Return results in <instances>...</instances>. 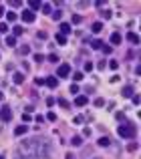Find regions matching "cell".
<instances>
[{
	"mask_svg": "<svg viewBox=\"0 0 141 159\" xmlns=\"http://www.w3.org/2000/svg\"><path fill=\"white\" fill-rule=\"evenodd\" d=\"M50 155V143L45 137H30L16 147L14 159H41Z\"/></svg>",
	"mask_w": 141,
	"mask_h": 159,
	"instance_id": "6da1fadb",
	"label": "cell"
},
{
	"mask_svg": "<svg viewBox=\"0 0 141 159\" xmlns=\"http://www.w3.org/2000/svg\"><path fill=\"white\" fill-rule=\"evenodd\" d=\"M117 133H119V137H123V139H135V135H137V127H135V123L125 121V123L119 125Z\"/></svg>",
	"mask_w": 141,
	"mask_h": 159,
	"instance_id": "7a4b0ae2",
	"label": "cell"
},
{
	"mask_svg": "<svg viewBox=\"0 0 141 159\" xmlns=\"http://www.w3.org/2000/svg\"><path fill=\"white\" fill-rule=\"evenodd\" d=\"M56 75H58V79H67V77L71 75V67H69L67 63H63V65L56 69Z\"/></svg>",
	"mask_w": 141,
	"mask_h": 159,
	"instance_id": "3957f363",
	"label": "cell"
},
{
	"mask_svg": "<svg viewBox=\"0 0 141 159\" xmlns=\"http://www.w3.org/2000/svg\"><path fill=\"white\" fill-rule=\"evenodd\" d=\"M0 119L4 121V123L12 121V111H10V107H8V105H4V107L0 109Z\"/></svg>",
	"mask_w": 141,
	"mask_h": 159,
	"instance_id": "277c9868",
	"label": "cell"
},
{
	"mask_svg": "<svg viewBox=\"0 0 141 159\" xmlns=\"http://www.w3.org/2000/svg\"><path fill=\"white\" fill-rule=\"evenodd\" d=\"M34 18H36V16H34V12H30V10H24V12H22V20H24L26 24L34 22Z\"/></svg>",
	"mask_w": 141,
	"mask_h": 159,
	"instance_id": "5b68a950",
	"label": "cell"
},
{
	"mask_svg": "<svg viewBox=\"0 0 141 159\" xmlns=\"http://www.w3.org/2000/svg\"><path fill=\"white\" fill-rule=\"evenodd\" d=\"M121 95H123L125 99H129V97H133V95H135V93H133V87H131V85H125V87L121 89Z\"/></svg>",
	"mask_w": 141,
	"mask_h": 159,
	"instance_id": "8992f818",
	"label": "cell"
},
{
	"mask_svg": "<svg viewBox=\"0 0 141 159\" xmlns=\"http://www.w3.org/2000/svg\"><path fill=\"white\" fill-rule=\"evenodd\" d=\"M26 133H28V127H26L24 123H22V125H18V127L14 129V135H16V137H22V135H26Z\"/></svg>",
	"mask_w": 141,
	"mask_h": 159,
	"instance_id": "52a82bcc",
	"label": "cell"
},
{
	"mask_svg": "<svg viewBox=\"0 0 141 159\" xmlns=\"http://www.w3.org/2000/svg\"><path fill=\"white\" fill-rule=\"evenodd\" d=\"M45 85H47L48 89H56V87H58V79H54V77H47V79H45Z\"/></svg>",
	"mask_w": 141,
	"mask_h": 159,
	"instance_id": "ba28073f",
	"label": "cell"
},
{
	"mask_svg": "<svg viewBox=\"0 0 141 159\" xmlns=\"http://www.w3.org/2000/svg\"><path fill=\"white\" fill-rule=\"evenodd\" d=\"M87 103H89V99H87L85 95H79V97H75V105H77V107H85Z\"/></svg>",
	"mask_w": 141,
	"mask_h": 159,
	"instance_id": "9c48e42d",
	"label": "cell"
},
{
	"mask_svg": "<svg viewBox=\"0 0 141 159\" xmlns=\"http://www.w3.org/2000/svg\"><path fill=\"white\" fill-rule=\"evenodd\" d=\"M127 40H129L131 44H135V46H137V44H139V42H141L139 34H135V32H127Z\"/></svg>",
	"mask_w": 141,
	"mask_h": 159,
	"instance_id": "30bf717a",
	"label": "cell"
},
{
	"mask_svg": "<svg viewBox=\"0 0 141 159\" xmlns=\"http://www.w3.org/2000/svg\"><path fill=\"white\" fill-rule=\"evenodd\" d=\"M71 32V24H67V22H61V28H58V34H63V36H67Z\"/></svg>",
	"mask_w": 141,
	"mask_h": 159,
	"instance_id": "8fae6325",
	"label": "cell"
},
{
	"mask_svg": "<svg viewBox=\"0 0 141 159\" xmlns=\"http://www.w3.org/2000/svg\"><path fill=\"white\" fill-rule=\"evenodd\" d=\"M121 34H119V32H113V34H111V44H115V46H119V44H121Z\"/></svg>",
	"mask_w": 141,
	"mask_h": 159,
	"instance_id": "7c38bea8",
	"label": "cell"
},
{
	"mask_svg": "<svg viewBox=\"0 0 141 159\" xmlns=\"http://www.w3.org/2000/svg\"><path fill=\"white\" fill-rule=\"evenodd\" d=\"M12 81H14L16 85H22V83H24V73H14Z\"/></svg>",
	"mask_w": 141,
	"mask_h": 159,
	"instance_id": "4fadbf2b",
	"label": "cell"
},
{
	"mask_svg": "<svg viewBox=\"0 0 141 159\" xmlns=\"http://www.w3.org/2000/svg\"><path fill=\"white\" fill-rule=\"evenodd\" d=\"M71 145H75V147H81V145H83V137H81V135H75V137L71 139Z\"/></svg>",
	"mask_w": 141,
	"mask_h": 159,
	"instance_id": "5bb4252c",
	"label": "cell"
},
{
	"mask_svg": "<svg viewBox=\"0 0 141 159\" xmlns=\"http://www.w3.org/2000/svg\"><path fill=\"white\" fill-rule=\"evenodd\" d=\"M41 6H43V4H41L39 0H30V2H28V8H30V12H32V10H39Z\"/></svg>",
	"mask_w": 141,
	"mask_h": 159,
	"instance_id": "9a60e30c",
	"label": "cell"
},
{
	"mask_svg": "<svg viewBox=\"0 0 141 159\" xmlns=\"http://www.w3.org/2000/svg\"><path fill=\"white\" fill-rule=\"evenodd\" d=\"M111 143H113L111 137H101V139H99V145H101V147H109Z\"/></svg>",
	"mask_w": 141,
	"mask_h": 159,
	"instance_id": "2e32d148",
	"label": "cell"
},
{
	"mask_svg": "<svg viewBox=\"0 0 141 159\" xmlns=\"http://www.w3.org/2000/svg\"><path fill=\"white\" fill-rule=\"evenodd\" d=\"M16 18H18V14H16V12H12V10H10V12H6V20H8V22H16Z\"/></svg>",
	"mask_w": 141,
	"mask_h": 159,
	"instance_id": "e0dca14e",
	"label": "cell"
},
{
	"mask_svg": "<svg viewBox=\"0 0 141 159\" xmlns=\"http://www.w3.org/2000/svg\"><path fill=\"white\" fill-rule=\"evenodd\" d=\"M91 30H93L95 34H99V32L103 30V22H95V24H93V28H91Z\"/></svg>",
	"mask_w": 141,
	"mask_h": 159,
	"instance_id": "ac0fdd59",
	"label": "cell"
},
{
	"mask_svg": "<svg viewBox=\"0 0 141 159\" xmlns=\"http://www.w3.org/2000/svg\"><path fill=\"white\" fill-rule=\"evenodd\" d=\"M54 39H56V42H58L61 46H65V44H67V36H63V34H58V32H56V36H54Z\"/></svg>",
	"mask_w": 141,
	"mask_h": 159,
	"instance_id": "d6986e66",
	"label": "cell"
},
{
	"mask_svg": "<svg viewBox=\"0 0 141 159\" xmlns=\"http://www.w3.org/2000/svg\"><path fill=\"white\" fill-rule=\"evenodd\" d=\"M50 16H52V20H61L63 18V10H54V12H50Z\"/></svg>",
	"mask_w": 141,
	"mask_h": 159,
	"instance_id": "ffe728a7",
	"label": "cell"
},
{
	"mask_svg": "<svg viewBox=\"0 0 141 159\" xmlns=\"http://www.w3.org/2000/svg\"><path fill=\"white\" fill-rule=\"evenodd\" d=\"M12 30H14V34H12V36H14V39H16V36H20V34H22V32H24V28H22V26H14V28H12Z\"/></svg>",
	"mask_w": 141,
	"mask_h": 159,
	"instance_id": "44dd1931",
	"label": "cell"
},
{
	"mask_svg": "<svg viewBox=\"0 0 141 159\" xmlns=\"http://www.w3.org/2000/svg\"><path fill=\"white\" fill-rule=\"evenodd\" d=\"M56 103H58V105H61V107H63V109H69V107H71V103H69V101H67V99H58V101H56Z\"/></svg>",
	"mask_w": 141,
	"mask_h": 159,
	"instance_id": "7402d4cb",
	"label": "cell"
},
{
	"mask_svg": "<svg viewBox=\"0 0 141 159\" xmlns=\"http://www.w3.org/2000/svg\"><path fill=\"white\" fill-rule=\"evenodd\" d=\"M41 8H43V12H45V14H50V10H52V6H50L48 2H45V4H43Z\"/></svg>",
	"mask_w": 141,
	"mask_h": 159,
	"instance_id": "603a6c76",
	"label": "cell"
},
{
	"mask_svg": "<svg viewBox=\"0 0 141 159\" xmlns=\"http://www.w3.org/2000/svg\"><path fill=\"white\" fill-rule=\"evenodd\" d=\"M91 46H93V50H99V48L103 46V42H101V40H97V39H95L93 42H91Z\"/></svg>",
	"mask_w": 141,
	"mask_h": 159,
	"instance_id": "cb8c5ba5",
	"label": "cell"
},
{
	"mask_svg": "<svg viewBox=\"0 0 141 159\" xmlns=\"http://www.w3.org/2000/svg\"><path fill=\"white\" fill-rule=\"evenodd\" d=\"M6 44L8 46H16V39L14 36H6Z\"/></svg>",
	"mask_w": 141,
	"mask_h": 159,
	"instance_id": "d4e9b609",
	"label": "cell"
},
{
	"mask_svg": "<svg viewBox=\"0 0 141 159\" xmlns=\"http://www.w3.org/2000/svg\"><path fill=\"white\" fill-rule=\"evenodd\" d=\"M18 52H20V54H28V52H30V46H28V44H26V46H20Z\"/></svg>",
	"mask_w": 141,
	"mask_h": 159,
	"instance_id": "484cf974",
	"label": "cell"
},
{
	"mask_svg": "<svg viewBox=\"0 0 141 159\" xmlns=\"http://www.w3.org/2000/svg\"><path fill=\"white\" fill-rule=\"evenodd\" d=\"M137 149H139V145H137V143H129V145H127V151H131V153H133V151H137Z\"/></svg>",
	"mask_w": 141,
	"mask_h": 159,
	"instance_id": "4316f807",
	"label": "cell"
},
{
	"mask_svg": "<svg viewBox=\"0 0 141 159\" xmlns=\"http://www.w3.org/2000/svg\"><path fill=\"white\" fill-rule=\"evenodd\" d=\"M4 32H8V24L6 22H0V34H4Z\"/></svg>",
	"mask_w": 141,
	"mask_h": 159,
	"instance_id": "83f0119b",
	"label": "cell"
},
{
	"mask_svg": "<svg viewBox=\"0 0 141 159\" xmlns=\"http://www.w3.org/2000/svg\"><path fill=\"white\" fill-rule=\"evenodd\" d=\"M36 36H39L41 40H43V39L47 40V36H48V34H47V30H39V32H36Z\"/></svg>",
	"mask_w": 141,
	"mask_h": 159,
	"instance_id": "f1b7e54d",
	"label": "cell"
},
{
	"mask_svg": "<svg viewBox=\"0 0 141 159\" xmlns=\"http://www.w3.org/2000/svg\"><path fill=\"white\" fill-rule=\"evenodd\" d=\"M10 6H12V8H20V6H22V2H20V0H14V2L10 0Z\"/></svg>",
	"mask_w": 141,
	"mask_h": 159,
	"instance_id": "f546056e",
	"label": "cell"
},
{
	"mask_svg": "<svg viewBox=\"0 0 141 159\" xmlns=\"http://www.w3.org/2000/svg\"><path fill=\"white\" fill-rule=\"evenodd\" d=\"M71 93H73V95H79V85H77V83L71 85Z\"/></svg>",
	"mask_w": 141,
	"mask_h": 159,
	"instance_id": "4dcf8cb0",
	"label": "cell"
},
{
	"mask_svg": "<svg viewBox=\"0 0 141 159\" xmlns=\"http://www.w3.org/2000/svg\"><path fill=\"white\" fill-rule=\"evenodd\" d=\"M103 105H105V99H101V97L95 99V107H103Z\"/></svg>",
	"mask_w": 141,
	"mask_h": 159,
	"instance_id": "1f68e13d",
	"label": "cell"
},
{
	"mask_svg": "<svg viewBox=\"0 0 141 159\" xmlns=\"http://www.w3.org/2000/svg\"><path fill=\"white\" fill-rule=\"evenodd\" d=\"M131 101H133V105H139V103H141V97H139V95H133V97H131Z\"/></svg>",
	"mask_w": 141,
	"mask_h": 159,
	"instance_id": "d6a6232c",
	"label": "cell"
},
{
	"mask_svg": "<svg viewBox=\"0 0 141 159\" xmlns=\"http://www.w3.org/2000/svg\"><path fill=\"white\" fill-rule=\"evenodd\" d=\"M81 79H83V73H79V71H77V73L73 75V81H77V83H79Z\"/></svg>",
	"mask_w": 141,
	"mask_h": 159,
	"instance_id": "836d02e7",
	"label": "cell"
},
{
	"mask_svg": "<svg viewBox=\"0 0 141 159\" xmlns=\"http://www.w3.org/2000/svg\"><path fill=\"white\" fill-rule=\"evenodd\" d=\"M22 121H24V123H30V121H32L30 113H24V115H22Z\"/></svg>",
	"mask_w": 141,
	"mask_h": 159,
	"instance_id": "e575fe53",
	"label": "cell"
},
{
	"mask_svg": "<svg viewBox=\"0 0 141 159\" xmlns=\"http://www.w3.org/2000/svg\"><path fill=\"white\" fill-rule=\"evenodd\" d=\"M81 20H83V18H81V16H79V14H73V24H79V22H81Z\"/></svg>",
	"mask_w": 141,
	"mask_h": 159,
	"instance_id": "d590c367",
	"label": "cell"
},
{
	"mask_svg": "<svg viewBox=\"0 0 141 159\" xmlns=\"http://www.w3.org/2000/svg\"><path fill=\"white\" fill-rule=\"evenodd\" d=\"M111 50H113V46H109V44L105 46V44H103V52H105V54H111Z\"/></svg>",
	"mask_w": 141,
	"mask_h": 159,
	"instance_id": "8d00e7d4",
	"label": "cell"
},
{
	"mask_svg": "<svg viewBox=\"0 0 141 159\" xmlns=\"http://www.w3.org/2000/svg\"><path fill=\"white\" fill-rule=\"evenodd\" d=\"M109 67H111L113 71H117V69H119V63H117V61H111V63H109Z\"/></svg>",
	"mask_w": 141,
	"mask_h": 159,
	"instance_id": "74e56055",
	"label": "cell"
},
{
	"mask_svg": "<svg viewBox=\"0 0 141 159\" xmlns=\"http://www.w3.org/2000/svg\"><path fill=\"white\" fill-rule=\"evenodd\" d=\"M115 117H117V121H121V123H123V121H125V113H121V111H119Z\"/></svg>",
	"mask_w": 141,
	"mask_h": 159,
	"instance_id": "f35d334b",
	"label": "cell"
},
{
	"mask_svg": "<svg viewBox=\"0 0 141 159\" xmlns=\"http://www.w3.org/2000/svg\"><path fill=\"white\" fill-rule=\"evenodd\" d=\"M48 61H50V63H58V56H56V54H48Z\"/></svg>",
	"mask_w": 141,
	"mask_h": 159,
	"instance_id": "ab89813d",
	"label": "cell"
},
{
	"mask_svg": "<svg viewBox=\"0 0 141 159\" xmlns=\"http://www.w3.org/2000/svg\"><path fill=\"white\" fill-rule=\"evenodd\" d=\"M85 71L91 73V71H93V63H85Z\"/></svg>",
	"mask_w": 141,
	"mask_h": 159,
	"instance_id": "60d3db41",
	"label": "cell"
},
{
	"mask_svg": "<svg viewBox=\"0 0 141 159\" xmlns=\"http://www.w3.org/2000/svg\"><path fill=\"white\" fill-rule=\"evenodd\" d=\"M47 119H48V121H56V113H48Z\"/></svg>",
	"mask_w": 141,
	"mask_h": 159,
	"instance_id": "b9f144b4",
	"label": "cell"
},
{
	"mask_svg": "<svg viewBox=\"0 0 141 159\" xmlns=\"http://www.w3.org/2000/svg\"><path fill=\"white\" fill-rule=\"evenodd\" d=\"M34 61H36V63H43L45 56H43V54H34Z\"/></svg>",
	"mask_w": 141,
	"mask_h": 159,
	"instance_id": "7bdbcfd3",
	"label": "cell"
},
{
	"mask_svg": "<svg viewBox=\"0 0 141 159\" xmlns=\"http://www.w3.org/2000/svg\"><path fill=\"white\" fill-rule=\"evenodd\" d=\"M89 135H91V129L85 127V129H83V137H89Z\"/></svg>",
	"mask_w": 141,
	"mask_h": 159,
	"instance_id": "ee69618b",
	"label": "cell"
},
{
	"mask_svg": "<svg viewBox=\"0 0 141 159\" xmlns=\"http://www.w3.org/2000/svg\"><path fill=\"white\" fill-rule=\"evenodd\" d=\"M47 105H48V107H52V105H54V99H52V97H47Z\"/></svg>",
	"mask_w": 141,
	"mask_h": 159,
	"instance_id": "f6af8a7d",
	"label": "cell"
},
{
	"mask_svg": "<svg viewBox=\"0 0 141 159\" xmlns=\"http://www.w3.org/2000/svg\"><path fill=\"white\" fill-rule=\"evenodd\" d=\"M34 83H36V85H39V87H41V85H45V79H43V77H39V79L34 81Z\"/></svg>",
	"mask_w": 141,
	"mask_h": 159,
	"instance_id": "bcb514c9",
	"label": "cell"
},
{
	"mask_svg": "<svg viewBox=\"0 0 141 159\" xmlns=\"http://www.w3.org/2000/svg\"><path fill=\"white\" fill-rule=\"evenodd\" d=\"M79 6L81 8H87V6H91V2H79Z\"/></svg>",
	"mask_w": 141,
	"mask_h": 159,
	"instance_id": "7dc6e473",
	"label": "cell"
},
{
	"mask_svg": "<svg viewBox=\"0 0 141 159\" xmlns=\"http://www.w3.org/2000/svg\"><path fill=\"white\" fill-rule=\"evenodd\" d=\"M103 18H111V10H105L103 12Z\"/></svg>",
	"mask_w": 141,
	"mask_h": 159,
	"instance_id": "c3c4849f",
	"label": "cell"
},
{
	"mask_svg": "<svg viewBox=\"0 0 141 159\" xmlns=\"http://www.w3.org/2000/svg\"><path fill=\"white\" fill-rule=\"evenodd\" d=\"M97 69H105V61H99L97 63Z\"/></svg>",
	"mask_w": 141,
	"mask_h": 159,
	"instance_id": "681fc988",
	"label": "cell"
},
{
	"mask_svg": "<svg viewBox=\"0 0 141 159\" xmlns=\"http://www.w3.org/2000/svg\"><path fill=\"white\" fill-rule=\"evenodd\" d=\"M121 79V77H119V75H113V77H111V83H117V81Z\"/></svg>",
	"mask_w": 141,
	"mask_h": 159,
	"instance_id": "f907efd6",
	"label": "cell"
},
{
	"mask_svg": "<svg viewBox=\"0 0 141 159\" xmlns=\"http://www.w3.org/2000/svg\"><path fill=\"white\" fill-rule=\"evenodd\" d=\"M65 159H75V155H73V153H67V157Z\"/></svg>",
	"mask_w": 141,
	"mask_h": 159,
	"instance_id": "816d5d0a",
	"label": "cell"
},
{
	"mask_svg": "<svg viewBox=\"0 0 141 159\" xmlns=\"http://www.w3.org/2000/svg\"><path fill=\"white\" fill-rule=\"evenodd\" d=\"M0 16H4V6L0 4Z\"/></svg>",
	"mask_w": 141,
	"mask_h": 159,
	"instance_id": "f5cc1de1",
	"label": "cell"
},
{
	"mask_svg": "<svg viewBox=\"0 0 141 159\" xmlns=\"http://www.w3.org/2000/svg\"><path fill=\"white\" fill-rule=\"evenodd\" d=\"M2 99H4V95H2V93H0V101H2Z\"/></svg>",
	"mask_w": 141,
	"mask_h": 159,
	"instance_id": "db71d44e",
	"label": "cell"
},
{
	"mask_svg": "<svg viewBox=\"0 0 141 159\" xmlns=\"http://www.w3.org/2000/svg\"><path fill=\"white\" fill-rule=\"evenodd\" d=\"M0 159H2V155H0Z\"/></svg>",
	"mask_w": 141,
	"mask_h": 159,
	"instance_id": "11a10c76",
	"label": "cell"
}]
</instances>
